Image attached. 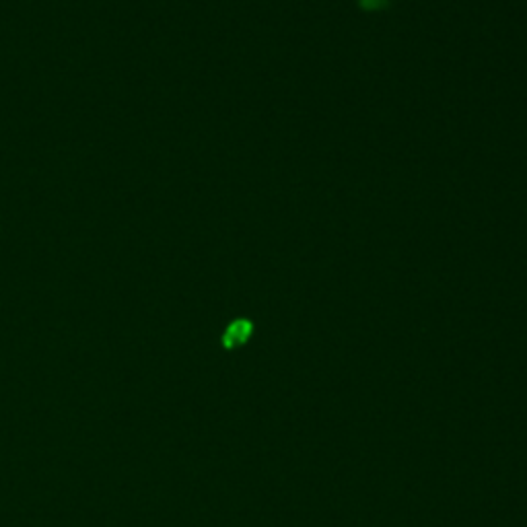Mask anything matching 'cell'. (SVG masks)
I'll list each match as a JSON object with an SVG mask.
<instances>
[{
  "label": "cell",
  "mask_w": 527,
  "mask_h": 527,
  "mask_svg": "<svg viewBox=\"0 0 527 527\" xmlns=\"http://www.w3.org/2000/svg\"><path fill=\"white\" fill-rule=\"evenodd\" d=\"M250 330H252V326H250L247 321H243V319L231 323V326L227 328L224 336H222V344H224L227 349H233V346L243 344V342L247 340V336H250Z\"/></svg>",
  "instance_id": "6da1fadb"
}]
</instances>
